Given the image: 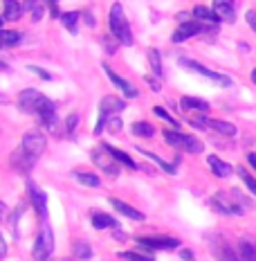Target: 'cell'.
<instances>
[{"label": "cell", "instance_id": "1", "mask_svg": "<svg viewBox=\"0 0 256 261\" xmlns=\"http://www.w3.org/2000/svg\"><path fill=\"white\" fill-rule=\"evenodd\" d=\"M209 205L214 207L216 212H220V214H230V216H238L243 214L245 207H247V200L243 198L238 192H218L211 196Z\"/></svg>", "mask_w": 256, "mask_h": 261}, {"label": "cell", "instance_id": "2", "mask_svg": "<svg viewBox=\"0 0 256 261\" xmlns=\"http://www.w3.org/2000/svg\"><path fill=\"white\" fill-rule=\"evenodd\" d=\"M110 32L112 36L124 43V45H133V34H130V27H128V20H126V14L122 9V3H115L110 9Z\"/></svg>", "mask_w": 256, "mask_h": 261}, {"label": "cell", "instance_id": "3", "mask_svg": "<svg viewBox=\"0 0 256 261\" xmlns=\"http://www.w3.org/2000/svg\"><path fill=\"white\" fill-rule=\"evenodd\" d=\"M52 252H54V232L47 223H43L39 237L34 241V248H32V257H34V261H47L52 257Z\"/></svg>", "mask_w": 256, "mask_h": 261}, {"label": "cell", "instance_id": "4", "mask_svg": "<svg viewBox=\"0 0 256 261\" xmlns=\"http://www.w3.org/2000/svg\"><path fill=\"white\" fill-rule=\"evenodd\" d=\"M92 162H95L99 169L106 173V176H110V178H115L117 173H119V162L115 160V155L110 153V151L106 149V144L103 146H97L95 151H92Z\"/></svg>", "mask_w": 256, "mask_h": 261}, {"label": "cell", "instance_id": "5", "mask_svg": "<svg viewBox=\"0 0 256 261\" xmlns=\"http://www.w3.org/2000/svg\"><path fill=\"white\" fill-rule=\"evenodd\" d=\"M45 146H47L45 135L39 133V130H30V133H25V138H23V144H20V149H23L25 153L36 162V160H39V158L43 155Z\"/></svg>", "mask_w": 256, "mask_h": 261}, {"label": "cell", "instance_id": "6", "mask_svg": "<svg viewBox=\"0 0 256 261\" xmlns=\"http://www.w3.org/2000/svg\"><path fill=\"white\" fill-rule=\"evenodd\" d=\"M180 65H182V68H187V70H191V72L203 74L205 79L214 81V84L232 86V79H230V77H225V74H218V72H214V70H209V68H205V65H200V63L191 61V59H184V57H182V59H180Z\"/></svg>", "mask_w": 256, "mask_h": 261}, {"label": "cell", "instance_id": "7", "mask_svg": "<svg viewBox=\"0 0 256 261\" xmlns=\"http://www.w3.org/2000/svg\"><path fill=\"white\" fill-rule=\"evenodd\" d=\"M34 115L39 117V122L43 126H54V122H56V106H54V101H50L45 95H41L39 104L34 108Z\"/></svg>", "mask_w": 256, "mask_h": 261}, {"label": "cell", "instance_id": "8", "mask_svg": "<svg viewBox=\"0 0 256 261\" xmlns=\"http://www.w3.org/2000/svg\"><path fill=\"white\" fill-rule=\"evenodd\" d=\"M137 243L149 250H173L180 246V239L176 237H139Z\"/></svg>", "mask_w": 256, "mask_h": 261}, {"label": "cell", "instance_id": "9", "mask_svg": "<svg viewBox=\"0 0 256 261\" xmlns=\"http://www.w3.org/2000/svg\"><path fill=\"white\" fill-rule=\"evenodd\" d=\"M211 252H214V257L218 261H243V257H238V254L234 252V248L222 237L211 239Z\"/></svg>", "mask_w": 256, "mask_h": 261}, {"label": "cell", "instance_id": "10", "mask_svg": "<svg viewBox=\"0 0 256 261\" xmlns=\"http://www.w3.org/2000/svg\"><path fill=\"white\" fill-rule=\"evenodd\" d=\"M27 194H30L32 207L36 210V214H39L41 219H45V214H47V198H45V194H43V189L34 180H30V182H27Z\"/></svg>", "mask_w": 256, "mask_h": 261}, {"label": "cell", "instance_id": "11", "mask_svg": "<svg viewBox=\"0 0 256 261\" xmlns=\"http://www.w3.org/2000/svg\"><path fill=\"white\" fill-rule=\"evenodd\" d=\"M203 32V23H198V20H191V23H182L178 27L176 32H173V43H182V41H187V39H191V36L195 34H200Z\"/></svg>", "mask_w": 256, "mask_h": 261}, {"label": "cell", "instance_id": "12", "mask_svg": "<svg viewBox=\"0 0 256 261\" xmlns=\"http://www.w3.org/2000/svg\"><path fill=\"white\" fill-rule=\"evenodd\" d=\"M216 16L222 20V23H234L236 18V9H234V0H214V7Z\"/></svg>", "mask_w": 256, "mask_h": 261}, {"label": "cell", "instance_id": "13", "mask_svg": "<svg viewBox=\"0 0 256 261\" xmlns=\"http://www.w3.org/2000/svg\"><path fill=\"white\" fill-rule=\"evenodd\" d=\"M103 72L108 74V79H110L112 84H115L117 88H119V90L124 92V95L128 97V99H133V97H137V90H135V88H133V86L128 84L126 79H122V77H119L117 72H112V70H110V65H106V63H103Z\"/></svg>", "mask_w": 256, "mask_h": 261}, {"label": "cell", "instance_id": "14", "mask_svg": "<svg viewBox=\"0 0 256 261\" xmlns=\"http://www.w3.org/2000/svg\"><path fill=\"white\" fill-rule=\"evenodd\" d=\"M39 99H41V92H39V90L27 88V90L20 92V97H18V106L23 108L25 113L34 115V108H36V104H39Z\"/></svg>", "mask_w": 256, "mask_h": 261}, {"label": "cell", "instance_id": "15", "mask_svg": "<svg viewBox=\"0 0 256 261\" xmlns=\"http://www.w3.org/2000/svg\"><path fill=\"white\" fill-rule=\"evenodd\" d=\"M124 108H126V101L119 99V97L108 95V97H103V101L99 104V113H103L106 117H112L115 113H122Z\"/></svg>", "mask_w": 256, "mask_h": 261}, {"label": "cell", "instance_id": "16", "mask_svg": "<svg viewBox=\"0 0 256 261\" xmlns=\"http://www.w3.org/2000/svg\"><path fill=\"white\" fill-rule=\"evenodd\" d=\"M12 167L18 173H30L32 167H34V160H32V158L27 155L23 149H18V151H14V153H12Z\"/></svg>", "mask_w": 256, "mask_h": 261}, {"label": "cell", "instance_id": "17", "mask_svg": "<svg viewBox=\"0 0 256 261\" xmlns=\"http://www.w3.org/2000/svg\"><path fill=\"white\" fill-rule=\"evenodd\" d=\"M207 165H209V169L214 171V176H218V178H230L232 171H234L230 162L220 160L218 155H209V158H207Z\"/></svg>", "mask_w": 256, "mask_h": 261}, {"label": "cell", "instance_id": "18", "mask_svg": "<svg viewBox=\"0 0 256 261\" xmlns=\"http://www.w3.org/2000/svg\"><path fill=\"white\" fill-rule=\"evenodd\" d=\"M110 205L115 207L122 216H126V219L130 221H144V214H141L139 210H135V207H130L128 203H124V200H119V198H110Z\"/></svg>", "mask_w": 256, "mask_h": 261}, {"label": "cell", "instance_id": "19", "mask_svg": "<svg viewBox=\"0 0 256 261\" xmlns=\"http://www.w3.org/2000/svg\"><path fill=\"white\" fill-rule=\"evenodd\" d=\"M23 12L25 9L18 0H3V18L5 20H18Z\"/></svg>", "mask_w": 256, "mask_h": 261}, {"label": "cell", "instance_id": "20", "mask_svg": "<svg viewBox=\"0 0 256 261\" xmlns=\"http://www.w3.org/2000/svg\"><path fill=\"white\" fill-rule=\"evenodd\" d=\"M193 18L198 20V23H207V25H216L218 20V16L214 9H209V7H205V5H198V7H193Z\"/></svg>", "mask_w": 256, "mask_h": 261}, {"label": "cell", "instance_id": "21", "mask_svg": "<svg viewBox=\"0 0 256 261\" xmlns=\"http://www.w3.org/2000/svg\"><path fill=\"white\" fill-rule=\"evenodd\" d=\"M92 227H97V230H110V227H117V221L112 219L110 214L95 212V214H92Z\"/></svg>", "mask_w": 256, "mask_h": 261}, {"label": "cell", "instance_id": "22", "mask_svg": "<svg viewBox=\"0 0 256 261\" xmlns=\"http://www.w3.org/2000/svg\"><path fill=\"white\" fill-rule=\"evenodd\" d=\"M207 128H211V130H218L220 135H236V126L230 122H222V119H207Z\"/></svg>", "mask_w": 256, "mask_h": 261}, {"label": "cell", "instance_id": "23", "mask_svg": "<svg viewBox=\"0 0 256 261\" xmlns=\"http://www.w3.org/2000/svg\"><path fill=\"white\" fill-rule=\"evenodd\" d=\"M23 39L20 32H14V30H0V47H16Z\"/></svg>", "mask_w": 256, "mask_h": 261}, {"label": "cell", "instance_id": "24", "mask_svg": "<svg viewBox=\"0 0 256 261\" xmlns=\"http://www.w3.org/2000/svg\"><path fill=\"white\" fill-rule=\"evenodd\" d=\"M180 104H182V108H187V111H200V113L209 111V104L205 99H198V97H182Z\"/></svg>", "mask_w": 256, "mask_h": 261}, {"label": "cell", "instance_id": "25", "mask_svg": "<svg viewBox=\"0 0 256 261\" xmlns=\"http://www.w3.org/2000/svg\"><path fill=\"white\" fill-rule=\"evenodd\" d=\"M137 151H139V153H141V155L151 158V160H153V162H155V165H157V167H160V169H162V171H164V173H171V176H173V173H176V165H171V162L162 160V158H160V155L151 153V151H146V149H137Z\"/></svg>", "mask_w": 256, "mask_h": 261}, {"label": "cell", "instance_id": "26", "mask_svg": "<svg viewBox=\"0 0 256 261\" xmlns=\"http://www.w3.org/2000/svg\"><path fill=\"white\" fill-rule=\"evenodd\" d=\"M238 252H241L243 261H256V246L249 239H243V241L238 243Z\"/></svg>", "mask_w": 256, "mask_h": 261}, {"label": "cell", "instance_id": "27", "mask_svg": "<svg viewBox=\"0 0 256 261\" xmlns=\"http://www.w3.org/2000/svg\"><path fill=\"white\" fill-rule=\"evenodd\" d=\"M23 9L32 14V20H34V23H39V20L43 18V5H41V0H25Z\"/></svg>", "mask_w": 256, "mask_h": 261}, {"label": "cell", "instance_id": "28", "mask_svg": "<svg viewBox=\"0 0 256 261\" xmlns=\"http://www.w3.org/2000/svg\"><path fill=\"white\" fill-rule=\"evenodd\" d=\"M180 149L189 151V153H203V142L193 135H182V146Z\"/></svg>", "mask_w": 256, "mask_h": 261}, {"label": "cell", "instance_id": "29", "mask_svg": "<svg viewBox=\"0 0 256 261\" xmlns=\"http://www.w3.org/2000/svg\"><path fill=\"white\" fill-rule=\"evenodd\" d=\"M106 149L110 151L112 155H115V160L119 162V165H126L128 169H137V165H135V162L130 160V158H128L126 153H124V151H119V149H115V146H110V144H106Z\"/></svg>", "mask_w": 256, "mask_h": 261}, {"label": "cell", "instance_id": "30", "mask_svg": "<svg viewBox=\"0 0 256 261\" xmlns=\"http://www.w3.org/2000/svg\"><path fill=\"white\" fill-rule=\"evenodd\" d=\"M146 57H149V63H151V68H153V72L157 74V77H162V57H160V52H157L155 47H151V50L146 52Z\"/></svg>", "mask_w": 256, "mask_h": 261}, {"label": "cell", "instance_id": "31", "mask_svg": "<svg viewBox=\"0 0 256 261\" xmlns=\"http://www.w3.org/2000/svg\"><path fill=\"white\" fill-rule=\"evenodd\" d=\"M133 133L139 135V138H153L155 128L151 126L149 122H135V124H133Z\"/></svg>", "mask_w": 256, "mask_h": 261}, {"label": "cell", "instance_id": "32", "mask_svg": "<svg viewBox=\"0 0 256 261\" xmlns=\"http://www.w3.org/2000/svg\"><path fill=\"white\" fill-rule=\"evenodd\" d=\"M74 257L77 259H92V248H90V243H86V241H77L74 243Z\"/></svg>", "mask_w": 256, "mask_h": 261}, {"label": "cell", "instance_id": "33", "mask_svg": "<svg viewBox=\"0 0 256 261\" xmlns=\"http://www.w3.org/2000/svg\"><path fill=\"white\" fill-rule=\"evenodd\" d=\"M79 12H68V14H63L61 16V23H63V27L68 32H77V20H79Z\"/></svg>", "mask_w": 256, "mask_h": 261}, {"label": "cell", "instance_id": "34", "mask_svg": "<svg viewBox=\"0 0 256 261\" xmlns=\"http://www.w3.org/2000/svg\"><path fill=\"white\" fill-rule=\"evenodd\" d=\"M74 178L81 182V185H86V187H99V178L97 176H92V173H86V171H74Z\"/></svg>", "mask_w": 256, "mask_h": 261}, {"label": "cell", "instance_id": "35", "mask_svg": "<svg viewBox=\"0 0 256 261\" xmlns=\"http://www.w3.org/2000/svg\"><path fill=\"white\" fill-rule=\"evenodd\" d=\"M117 257L124 261H153V257H149V254H137V252H119Z\"/></svg>", "mask_w": 256, "mask_h": 261}, {"label": "cell", "instance_id": "36", "mask_svg": "<svg viewBox=\"0 0 256 261\" xmlns=\"http://www.w3.org/2000/svg\"><path fill=\"white\" fill-rule=\"evenodd\" d=\"M153 113H155V115L160 117V119H164V122H168V124H173V126H176V128H180V124L176 122V117H171V115H168V111H166V108L155 106V108H153Z\"/></svg>", "mask_w": 256, "mask_h": 261}, {"label": "cell", "instance_id": "37", "mask_svg": "<svg viewBox=\"0 0 256 261\" xmlns=\"http://www.w3.org/2000/svg\"><path fill=\"white\" fill-rule=\"evenodd\" d=\"M238 176L243 178V182L247 185V189H249V192H252V194H256V180H254V178L249 176V173L245 171V169H238Z\"/></svg>", "mask_w": 256, "mask_h": 261}, {"label": "cell", "instance_id": "38", "mask_svg": "<svg viewBox=\"0 0 256 261\" xmlns=\"http://www.w3.org/2000/svg\"><path fill=\"white\" fill-rule=\"evenodd\" d=\"M27 70H30L32 74H36V77H39V79H43V81H50V79H52V74L47 72V70L39 68V65H27Z\"/></svg>", "mask_w": 256, "mask_h": 261}, {"label": "cell", "instance_id": "39", "mask_svg": "<svg viewBox=\"0 0 256 261\" xmlns=\"http://www.w3.org/2000/svg\"><path fill=\"white\" fill-rule=\"evenodd\" d=\"M77 124H79V115H77V113H72V115L65 119V130H68V133H74Z\"/></svg>", "mask_w": 256, "mask_h": 261}, {"label": "cell", "instance_id": "40", "mask_svg": "<svg viewBox=\"0 0 256 261\" xmlns=\"http://www.w3.org/2000/svg\"><path fill=\"white\" fill-rule=\"evenodd\" d=\"M101 41H103V45H106V47H108V52H110V54H112V52H115V50H117V43H115V36H103V39H101Z\"/></svg>", "mask_w": 256, "mask_h": 261}, {"label": "cell", "instance_id": "41", "mask_svg": "<svg viewBox=\"0 0 256 261\" xmlns=\"http://www.w3.org/2000/svg\"><path fill=\"white\" fill-rule=\"evenodd\" d=\"M245 18H247V23H249V27H252V30L256 32V12H252V9H249L247 14H245Z\"/></svg>", "mask_w": 256, "mask_h": 261}, {"label": "cell", "instance_id": "42", "mask_svg": "<svg viewBox=\"0 0 256 261\" xmlns=\"http://www.w3.org/2000/svg\"><path fill=\"white\" fill-rule=\"evenodd\" d=\"M180 261H195V259H193V252H191V250L184 248L182 252H180Z\"/></svg>", "mask_w": 256, "mask_h": 261}, {"label": "cell", "instance_id": "43", "mask_svg": "<svg viewBox=\"0 0 256 261\" xmlns=\"http://www.w3.org/2000/svg\"><path fill=\"white\" fill-rule=\"evenodd\" d=\"M108 124H110V128H112V130L122 128V119H119V117H110V119H108Z\"/></svg>", "mask_w": 256, "mask_h": 261}, {"label": "cell", "instance_id": "44", "mask_svg": "<svg viewBox=\"0 0 256 261\" xmlns=\"http://www.w3.org/2000/svg\"><path fill=\"white\" fill-rule=\"evenodd\" d=\"M7 254V243H5V239H3V234H0V259Z\"/></svg>", "mask_w": 256, "mask_h": 261}, {"label": "cell", "instance_id": "45", "mask_svg": "<svg viewBox=\"0 0 256 261\" xmlns=\"http://www.w3.org/2000/svg\"><path fill=\"white\" fill-rule=\"evenodd\" d=\"M247 160H249V165H252L254 169H256V153H249V155H247Z\"/></svg>", "mask_w": 256, "mask_h": 261}, {"label": "cell", "instance_id": "46", "mask_svg": "<svg viewBox=\"0 0 256 261\" xmlns=\"http://www.w3.org/2000/svg\"><path fill=\"white\" fill-rule=\"evenodd\" d=\"M115 239L117 241H126V234H124V232H115Z\"/></svg>", "mask_w": 256, "mask_h": 261}, {"label": "cell", "instance_id": "47", "mask_svg": "<svg viewBox=\"0 0 256 261\" xmlns=\"http://www.w3.org/2000/svg\"><path fill=\"white\" fill-rule=\"evenodd\" d=\"M3 214H5V205L0 203V216H3Z\"/></svg>", "mask_w": 256, "mask_h": 261}, {"label": "cell", "instance_id": "48", "mask_svg": "<svg viewBox=\"0 0 256 261\" xmlns=\"http://www.w3.org/2000/svg\"><path fill=\"white\" fill-rule=\"evenodd\" d=\"M252 81H254V84H256V68H254V72H252Z\"/></svg>", "mask_w": 256, "mask_h": 261}, {"label": "cell", "instance_id": "49", "mask_svg": "<svg viewBox=\"0 0 256 261\" xmlns=\"http://www.w3.org/2000/svg\"><path fill=\"white\" fill-rule=\"evenodd\" d=\"M3 20H5V18H3V16H0V30H3Z\"/></svg>", "mask_w": 256, "mask_h": 261}, {"label": "cell", "instance_id": "50", "mask_svg": "<svg viewBox=\"0 0 256 261\" xmlns=\"http://www.w3.org/2000/svg\"><path fill=\"white\" fill-rule=\"evenodd\" d=\"M59 3V0H50V5H56Z\"/></svg>", "mask_w": 256, "mask_h": 261}]
</instances>
